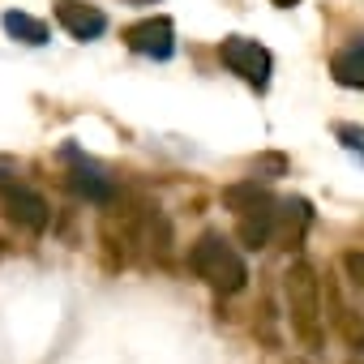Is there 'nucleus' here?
Masks as SVG:
<instances>
[{"mask_svg": "<svg viewBox=\"0 0 364 364\" xmlns=\"http://www.w3.org/2000/svg\"><path fill=\"white\" fill-rule=\"evenodd\" d=\"M189 266H193V274H198L206 287H215V291H223V296H236V291L249 283V266H245L240 249H236L223 232H206V236L189 249Z\"/></svg>", "mask_w": 364, "mask_h": 364, "instance_id": "f257e3e1", "label": "nucleus"}, {"mask_svg": "<svg viewBox=\"0 0 364 364\" xmlns=\"http://www.w3.org/2000/svg\"><path fill=\"white\" fill-rule=\"evenodd\" d=\"M223 206L236 210V236L245 249H266L274 236V219H279V202L257 189V180H245V185H232L223 193Z\"/></svg>", "mask_w": 364, "mask_h": 364, "instance_id": "f03ea898", "label": "nucleus"}, {"mask_svg": "<svg viewBox=\"0 0 364 364\" xmlns=\"http://www.w3.org/2000/svg\"><path fill=\"white\" fill-rule=\"evenodd\" d=\"M283 291H287V317H291V330L300 334V343L321 347V287H317L313 266L291 262V270L283 279Z\"/></svg>", "mask_w": 364, "mask_h": 364, "instance_id": "7ed1b4c3", "label": "nucleus"}, {"mask_svg": "<svg viewBox=\"0 0 364 364\" xmlns=\"http://www.w3.org/2000/svg\"><path fill=\"white\" fill-rule=\"evenodd\" d=\"M219 56H223V65L240 77V82H249L253 90H266L270 86V69H274V56L257 43V39H245V35H232V39H223V48H219Z\"/></svg>", "mask_w": 364, "mask_h": 364, "instance_id": "20e7f679", "label": "nucleus"}, {"mask_svg": "<svg viewBox=\"0 0 364 364\" xmlns=\"http://www.w3.org/2000/svg\"><path fill=\"white\" fill-rule=\"evenodd\" d=\"M124 43L137 52V56H150V60H167L176 52V26L171 18H146L137 26L124 31Z\"/></svg>", "mask_w": 364, "mask_h": 364, "instance_id": "39448f33", "label": "nucleus"}, {"mask_svg": "<svg viewBox=\"0 0 364 364\" xmlns=\"http://www.w3.org/2000/svg\"><path fill=\"white\" fill-rule=\"evenodd\" d=\"M0 198H5V210H9V219L18 223V228H26V232H43L48 228V202L35 193V189H26V185H0Z\"/></svg>", "mask_w": 364, "mask_h": 364, "instance_id": "423d86ee", "label": "nucleus"}, {"mask_svg": "<svg viewBox=\"0 0 364 364\" xmlns=\"http://www.w3.org/2000/svg\"><path fill=\"white\" fill-rule=\"evenodd\" d=\"M56 22L73 39H82V43H90V39H99L107 31V14L95 9V5H82V0H65V5H56Z\"/></svg>", "mask_w": 364, "mask_h": 364, "instance_id": "0eeeda50", "label": "nucleus"}, {"mask_svg": "<svg viewBox=\"0 0 364 364\" xmlns=\"http://www.w3.org/2000/svg\"><path fill=\"white\" fill-rule=\"evenodd\" d=\"M65 159L73 163V171H69V185H73V193H82L86 202H112V180L90 163V159H82L73 146H65Z\"/></svg>", "mask_w": 364, "mask_h": 364, "instance_id": "6e6552de", "label": "nucleus"}, {"mask_svg": "<svg viewBox=\"0 0 364 364\" xmlns=\"http://www.w3.org/2000/svg\"><path fill=\"white\" fill-rule=\"evenodd\" d=\"M330 73H334L338 86H364V43L343 48V52L330 60Z\"/></svg>", "mask_w": 364, "mask_h": 364, "instance_id": "1a4fd4ad", "label": "nucleus"}, {"mask_svg": "<svg viewBox=\"0 0 364 364\" xmlns=\"http://www.w3.org/2000/svg\"><path fill=\"white\" fill-rule=\"evenodd\" d=\"M5 31L14 39H22V43H48V26L39 18H31V14H18V9L5 14Z\"/></svg>", "mask_w": 364, "mask_h": 364, "instance_id": "9d476101", "label": "nucleus"}, {"mask_svg": "<svg viewBox=\"0 0 364 364\" xmlns=\"http://www.w3.org/2000/svg\"><path fill=\"white\" fill-rule=\"evenodd\" d=\"M334 326L347 334V343H351V347H364V321H355V317H351V309H338V313H334Z\"/></svg>", "mask_w": 364, "mask_h": 364, "instance_id": "9b49d317", "label": "nucleus"}, {"mask_svg": "<svg viewBox=\"0 0 364 364\" xmlns=\"http://www.w3.org/2000/svg\"><path fill=\"white\" fill-rule=\"evenodd\" d=\"M334 133H338V141H343L351 154H360V159H364V129H360V124H338Z\"/></svg>", "mask_w": 364, "mask_h": 364, "instance_id": "f8f14e48", "label": "nucleus"}, {"mask_svg": "<svg viewBox=\"0 0 364 364\" xmlns=\"http://www.w3.org/2000/svg\"><path fill=\"white\" fill-rule=\"evenodd\" d=\"M274 5H279V9H291V5H300V0H274Z\"/></svg>", "mask_w": 364, "mask_h": 364, "instance_id": "ddd939ff", "label": "nucleus"}]
</instances>
